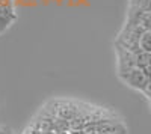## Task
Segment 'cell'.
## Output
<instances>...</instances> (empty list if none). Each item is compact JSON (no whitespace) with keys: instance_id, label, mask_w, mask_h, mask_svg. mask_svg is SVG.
I'll use <instances>...</instances> for the list:
<instances>
[{"instance_id":"7","label":"cell","mask_w":151,"mask_h":134,"mask_svg":"<svg viewBox=\"0 0 151 134\" xmlns=\"http://www.w3.org/2000/svg\"><path fill=\"white\" fill-rule=\"evenodd\" d=\"M56 134H71V133L70 131H58Z\"/></svg>"},{"instance_id":"1","label":"cell","mask_w":151,"mask_h":134,"mask_svg":"<svg viewBox=\"0 0 151 134\" xmlns=\"http://www.w3.org/2000/svg\"><path fill=\"white\" fill-rule=\"evenodd\" d=\"M121 78L124 80V83L127 84V86H130L132 89H136V91H144L147 83H148V77L145 76V72L141 69V68H133L130 69L129 72H125L124 76H121Z\"/></svg>"},{"instance_id":"4","label":"cell","mask_w":151,"mask_h":134,"mask_svg":"<svg viewBox=\"0 0 151 134\" xmlns=\"http://www.w3.org/2000/svg\"><path fill=\"white\" fill-rule=\"evenodd\" d=\"M139 24L145 29V30H151V12H144Z\"/></svg>"},{"instance_id":"8","label":"cell","mask_w":151,"mask_h":134,"mask_svg":"<svg viewBox=\"0 0 151 134\" xmlns=\"http://www.w3.org/2000/svg\"><path fill=\"white\" fill-rule=\"evenodd\" d=\"M147 98H148V101H150V108H151V95H150V96H147Z\"/></svg>"},{"instance_id":"2","label":"cell","mask_w":151,"mask_h":134,"mask_svg":"<svg viewBox=\"0 0 151 134\" xmlns=\"http://www.w3.org/2000/svg\"><path fill=\"white\" fill-rule=\"evenodd\" d=\"M14 20H15V12L11 5L0 6V33L6 30V27H9Z\"/></svg>"},{"instance_id":"3","label":"cell","mask_w":151,"mask_h":134,"mask_svg":"<svg viewBox=\"0 0 151 134\" xmlns=\"http://www.w3.org/2000/svg\"><path fill=\"white\" fill-rule=\"evenodd\" d=\"M141 50L145 53H151V30H145L139 39Z\"/></svg>"},{"instance_id":"6","label":"cell","mask_w":151,"mask_h":134,"mask_svg":"<svg viewBox=\"0 0 151 134\" xmlns=\"http://www.w3.org/2000/svg\"><path fill=\"white\" fill-rule=\"evenodd\" d=\"M70 133H71V134H89V133H88L86 130H79V128H76V130H71Z\"/></svg>"},{"instance_id":"5","label":"cell","mask_w":151,"mask_h":134,"mask_svg":"<svg viewBox=\"0 0 151 134\" xmlns=\"http://www.w3.org/2000/svg\"><path fill=\"white\" fill-rule=\"evenodd\" d=\"M0 134H14V131L6 127H0Z\"/></svg>"}]
</instances>
